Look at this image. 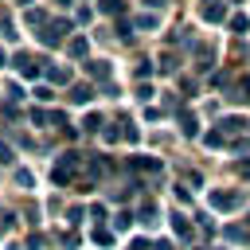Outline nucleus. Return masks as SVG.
Wrapping results in <instances>:
<instances>
[{"label": "nucleus", "instance_id": "nucleus-20", "mask_svg": "<svg viewBox=\"0 0 250 250\" xmlns=\"http://www.w3.org/2000/svg\"><path fill=\"white\" fill-rule=\"evenodd\" d=\"M113 31H117L121 39H133V31H137V23H129V20H117V23H113Z\"/></svg>", "mask_w": 250, "mask_h": 250}, {"label": "nucleus", "instance_id": "nucleus-13", "mask_svg": "<svg viewBox=\"0 0 250 250\" xmlns=\"http://www.w3.org/2000/svg\"><path fill=\"white\" fill-rule=\"evenodd\" d=\"M172 230H176V238H191V223L180 211H172Z\"/></svg>", "mask_w": 250, "mask_h": 250}, {"label": "nucleus", "instance_id": "nucleus-8", "mask_svg": "<svg viewBox=\"0 0 250 250\" xmlns=\"http://www.w3.org/2000/svg\"><path fill=\"white\" fill-rule=\"evenodd\" d=\"M203 20H207V23H223V20H227V4H223V0L203 4Z\"/></svg>", "mask_w": 250, "mask_h": 250}, {"label": "nucleus", "instance_id": "nucleus-21", "mask_svg": "<svg viewBox=\"0 0 250 250\" xmlns=\"http://www.w3.org/2000/svg\"><path fill=\"white\" fill-rule=\"evenodd\" d=\"M102 125H105V121H102L98 113H86V121H82V129H86V133H98Z\"/></svg>", "mask_w": 250, "mask_h": 250}, {"label": "nucleus", "instance_id": "nucleus-17", "mask_svg": "<svg viewBox=\"0 0 250 250\" xmlns=\"http://www.w3.org/2000/svg\"><path fill=\"white\" fill-rule=\"evenodd\" d=\"M98 8H102L105 16H121V12H125V0H98Z\"/></svg>", "mask_w": 250, "mask_h": 250}, {"label": "nucleus", "instance_id": "nucleus-19", "mask_svg": "<svg viewBox=\"0 0 250 250\" xmlns=\"http://www.w3.org/2000/svg\"><path fill=\"white\" fill-rule=\"evenodd\" d=\"M227 23H230V31H234V35H242V31H246V27H250V20H246V16H242V12H238V16H230V20H227Z\"/></svg>", "mask_w": 250, "mask_h": 250}, {"label": "nucleus", "instance_id": "nucleus-29", "mask_svg": "<svg viewBox=\"0 0 250 250\" xmlns=\"http://www.w3.org/2000/svg\"><path fill=\"white\" fill-rule=\"evenodd\" d=\"M12 160H16V156H12V148L0 141V164H12Z\"/></svg>", "mask_w": 250, "mask_h": 250}, {"label": "nucleus", "instance_id": "nucleus-27", "mask_svg": "<svg viewBox=\"0 0 250 250\" xmlns=\"http://www.w3.org/2000/svg\"><path fill=\"white\" fill-rule=\"evenodd\" d=\"M113 223H117V230H129V223H133V215H129V211H121V215H117Z\"/></svg>", "mask_w": 250, "mask_h": 250}, {"label": "nucleus", "instance_id": "nucleus-10", "mask_svg": "<svg viewBox=\"0 0 250 250\" xmlns=\"http://www.w3.org/2000/svg\"><path fill=\"white\" fill-rule=\"evenodd\" d=\"M86 172L98 180V176H105V172H109V160H105V156H86Z\"/></svg>", "mask_w": 250, "mask_h": 250}, {"label": "nucleus", "instance_id": "nucleus-5", "mask_svg": "<svg viewBox=\"0 0 250 250\" xmlns=\"http://www.w3.org/2000/svg\"><path fill=\"white\" fill-rule=\"evenodd\" d=\"M219 133H223L227 141H234V137L250 133V121H246V117H223V121H219Z\"/></svg>", "mask_w": 250, "mask_h": 250}, {"label": "nucleus", "instance_id": "nucleus-34", "mask_svg": "<svg viewBox=\"0 0 250 250\" xmlns=\"http://www.w3.org/2000/svg\"><path fill=\"white\" fill-rule=\"evenodd\" d=\"M0 66H4V51H0Z\"/></svg>", "mask_w": 250, "mask_h": 250}, {"label": "nucleus", "instance_id": "nucleus-3", "mask_svg": "<svg viewBox=\"0 0 250 250\" xmlns=\"http://www.w3.org/2000/svg\"><path fill=\"white\" fill-rule=\"evenodd\" d=\"M238 203H242V195H238L234 188H215V191H211V207H215V211H234Z\"/></svg>", "mask_w": 250, "mask_h": 250}, {"label": "nucleus", "instance_id": "nucleus-24", "mask_svg": "<svg viewBox=\"0 0 250 250\" xmlns=\"http://www.w3.org/2000/svg\"><path fill=\"white\" fill-rule=\"evenodd\" d=\"M27 23H39V27H43V23H47V12H43V8H27Z\"/></svg>", "mask_w": 250, "mask_h": 250}, {"label": "nucleus", "instance_id": "nucleus-22", "mask_svg": "<svg viewBox=\"0 0 250 250\" xmlns=\"http://www.w3.org/2000/svg\"><path fill=\"white\" fill-rule=\"evenodd\" d=\"M121 137H125V141H137V137H141V129H137L129 117H125V121H121Z\"/></svg>", "mask_w": 250, "mask_h": 250}, {"label": "nucleus", "instance_id": "nucleus-16", "mask_svg": "<svg viewBox=\"0 0 250 250\" xmlns=\"http://www.w3.org/2000/svg\"><path fill=\"white\" fill-rule=\"evenodd\" d=\"M156 215H160V211H156V203H152V199H145V203H141V223H145V227H152V223H156Z\"/></svg>", "mask_w": 250, "mask_h": 250}, {"label": "nucleus", "instance_id": "nucleus-15", "mask_svg": "<svg viewBox=\"0 0 250 250\" xmlns=\"http://www.w3.org/2000/svg\"><path fill=\"white\" fill-rule=\"evenodd\" d=\"M66 51H70V59H86V51H90V47H86V35H74V39L66 43Z\"/></svg>", "mask_w": 250, "mask_h": 250}, {"label": "nucleus", "instance_id": "nucleus-30", "mask_svg": "<svg viewBox=\"0 0 250 250\" xmlns=\"http://www.w3.org/2000/svg\"><path fill=\"white\" fill-rule=\"evenodd\" d=\"M16 180H20V188H31V172H23V168H20V172H16Z\"/></svg>", "mask_w": 250, "mask_h": 250}, {"label": "nucleus", "instance_id": "nucleus-6", "mask_svg": "<svg viewBox=\"0 0 250 250\" xmlns=\"http://www.w3.org/2000/svg\"><path fill=\"white\" fill-rule=\"evenodd\" d=\"M66 98H70V102H74V105H90V102H94V98H98V90H94V86H90V82H74V86H70V94H66Z\"/></svg>", "mask_w": 250, "mask_h": 250}, {"label": "nucleus", "instance_id": "nucleus-31", "mask_svg": "<svg viewBox=\"0 0 250 250\" xmlns=\"http://www.w3.org/2000/svg\"><path fill=\"white\" fill-rule=\"evenodd\" d=\"M4 230H12V215H0V234Z\"/></svg>", "mask_w": 250, "mask_h": 250}, {"label": "nucleus", "instance_id": "nucleus-26", "mask_svg": "<svg viewBox=\"0 0 250 250\" xmlns=\"http://www.w3.org/2000/svg\"><path fill=\"white\" fill-rule=\"evenodd\" d=\"M27 117H31V121H35V125H51V113H47V109H31V113H27Z\"/></svg>", "mask_w": 250, "mask_h": 250}, {"label": "nucleus", "instance_id": "nucleus-2", "mask_svg": "<svg viewBox=\"0 0 250 250\" xmlns=\"http://www.w3.org/2000/svg\"><path fill=\"white\" fill-rule=\"evenodd\" d=\"M66 31H70V20H47L43 31H39V43L43 47H62V43H70Z\"/></svg>", "mask_w": 250, "mask_h": 250}, {"label": "nucleus", "instance_id": "nucleus-32", "mask_svg": "<svg viewBox=\"0 0 250 250\" xmlns=\"http://www.w3.org/2000/svg\"><path fill=\"white\" fill-rule=\"evenodd\" d=\"M168 0H145V8H164Z\"/></svg>", "mask_w": 250, "mask_h": 250}, {"label": "nucleus", "instance_id": "nucleus-33", "mask_svg": "<svg viewBox=\"0 0 250 250\" xmlns=\"http://www.w3.org/2000/svg\"><path fill=\"white\" fill-rule=\"evenodd\" d=\"M55 4H74V0H55Z\"/></svg>", "mask_w": 250, "mask_h": 250}, {"label": "nucleus", "instance_id": "nucleus-4", "mask_svg": "<svg viewBox=\"0 0 250 250\" xmlns=\"http://www.w3.org/2000/svg\"><path fill=\"white\" fill-rule=\"evenodd\" d=\"M12 66H16V74H20V78H39V74H43L39 59H31V55H23V51L12 59Z\"/></svg>", "mask_w": 250, "mask_h": 250}, {"label": "nucleus", "instance_id": "nucleus-1", "mask_svg": "<svg viewBox=\"0 0 250 250\" xmlns=\"http://www.w3.org/2000/svg\"><path fill=\"white\" fill-rule=\"evenodd\" d=\"M78 172H82V156H78V152H62V156L51 164V184H55V188H70V184L78 180Z\"/></svg>", "mask_w": 250, "mask_h": 250}, {"label": "nucleus", "instance_id": "nucleus-7", "mask_svg": "<svg viewBox=\"0 0 250 250\" xmlns=\"http://www.w3.org/2000/svg\"><path fill=\"white\" fill-rule=\"evenodd\" d=\"M86 74H90L94 82H102V86H105V82H109V74H113V66H109L105 59H90V62H86Z\"/></svg>", "mask_w": 250, "mask_h": 250}, {"label": "nucleus", "instance_id": "nucleus-18", "mask_svg": "<svg viewBox=\"0 0 250 250\" xmlns=\"http://www.w3.org/2000/svg\"><path fill=\"white\" fill-rule=\"evenodd\" d=\"M203 145H207V148H223V145H230V141H227V137H223L219 129H211V133L203 137Z\"/></svg>", "mask_w": 250, "mask_h": 250}, {"label": "nucleus", "instance_id": "nucleus-14", "mask_svg": "<svg viewBox=\"0 0 250 250\" xmlns=\"http://www.w3.org/2000/svg\"><path fill=\"white\" fill-rule=\"evenodd\" d=\"M133 23H137V31H152V27L160 23V20H156V12H148V8H145V12H141V16L133 20Z\"/></svg>", "mask_w": 250, "mask_h": 250}, {"label": "nucleus", "instance_id": "nucleus-25", "mask_svg": "<svg viewBox=\"0 0 250 250\" xmlns=\"http://www.w3.org/2000/svg\"><path fill=\"white\" fill-rule=\"evenodd\" d=\"M215 62V51H207V47H199V70H207Z\"/></svg>", "mask_w": 250, "mask_h": 250}, {"label": "nucleus", "instance_id": "nucleus-9", "mask_svg": "<svg viewBox=\"0 0 250 250\" xmlns=\"http://www.w3.org/2000/svg\"><path fill=\"white\" fill-rule=\"evenodd\" d=\"M180 133H184V137H199V121H195V113H188V109L180 113Z\"/></svg>", "mask_w": 250, "mask_h": 250}, {"label": "nucleus", "instance_id": "nucleus-28", "mask_svg": "<svg viewBox=\"0 0 250 250\" xmlns=\"http://www.w3.org/2000/svg\"><path fill=\"white\" fill-rule=\"evenodd\" d=\"M94 242H98V246H109L113 234H109V230H94Z\"/></svg>", "mask_w": 250, "mask_h": 250}, {"label": "nucleus", "instance_id": "nucleus-23", "mask_svg": "<svg viewBox=\"0 0 250 250\" xmlns=\"http://www.w3.org/2000/svg\"><path fill=\"white\" fill-rule=\"evenodd\" d=\"M230 98H234V102H246V98H250V74H246V78L238 82V90H234Z\"/></svg>", "mask_w": 250, "mask_h": 250}, {"label": "nucleus", "instance_id": "nucleus-12", "mask_svg": "<svg viewBox=\"0 0 250 250\" xmlns=\"http://www.w3.org/2000/svg\"><path fill=\"white\" fill-rule=\"evenodd\" d=\"M133 168H141V172H148V176H160V160H156V156H137Z\"/></svg>", "mask_w": 250, "mask_h": 250}, {"label": "nucleus", "instance_id": "nucleus-11", "mask_svg": "<svg viewBox=\"0 0 250 250\" xmlns=\"http://www.w3.org/2000/svg\"><path fill=\"white\" fill-rule=\"evenodd\" d=\"M43 74H47V82H55V86H70V70H62V66H47Z\"/></svg>", "mask_w": 250, "mask_h": 250}]
</instances>
